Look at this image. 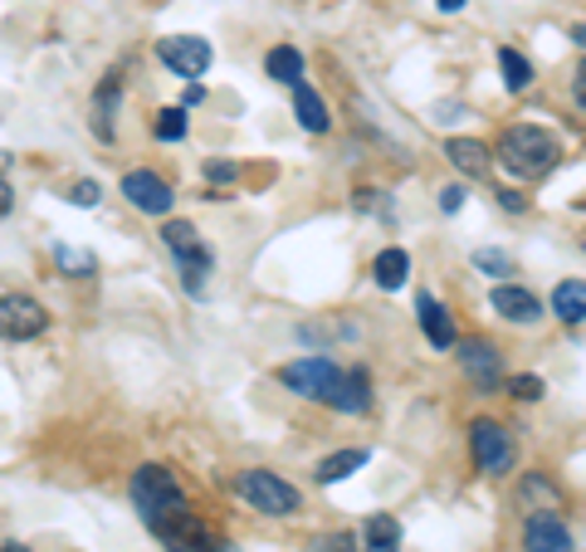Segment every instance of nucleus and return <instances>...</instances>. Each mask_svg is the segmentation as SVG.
<instances>
[{
    "label": "nucleus",
    "mask_w": 586,
    "mask_h": 552,
    "mask_svg": "<svg viewBox=\"0 0 586 552\" xmlns=\"http://www.w3.org/2000/svg\"><path fill=\"white\" fill-rule=\"evenodd\" d=\"M132 509L142 513V523L156 532V538H162V532L171 528L181 513H191V509H186L181 484H176L162 464H142V470L132 474Z\"/></svg>",
    "instance_id": "f257e3e1"
},
{
    "label": "nucleus",
    "mask_w": 586,
    "mask_h": 552,
    "mask_svg": "<svg viewBox=\"0 0 586 552\" xmlns=\"http://www.w3.org/2000/svg\"><path fill=\"white\" fill-rule=\"evenodd\" d=\"M494 162L508 177H543L557 162V138L543 128H508L494 147Z\"/></svg>",
    "instance_id": "f03ea898"
},
{
    "label": "nucleus",
    "mask_w": 586,
    "mask_h": 552,
    "mask_svg": "<svg viewBox=\"0 0 586 552\" xmlns=\"http://www.w3.org/2000/svg\"><path fill=\"white\" fill-rule=\"evenodd\" d=\"M234 493H240L244 503H254L259 513H269V518H283V513H298V489H293L289 479H279V474L269 470H244L240 479H234Z\"/></svg>",
    "instance_id": "7ed1b4c3"
},
{
    "label": "nucleus",
    "mask_w": 586,
    "mask_h": 552,
    "mask_svg": "<svg viewBox=\"0 0 586 552\" xmlns=\"http://www.w3.org/2000/svg\"><path fill=\"white\" fill-rule=\"evenodd\" d=\"M166 249H171L176 259H181V279H186V294H205V274H211L215 255L201 245V235H195L191 220H171V226L162 230Z\"/></svg>",
    "instance_id": "20e7f679"
},
{
    "label": "nucleus",
    "mask_w": 586,
    "mask_h": 552,
    "mask_svg": "<svg viewBox=\"0 0 586 552\" xmlns=\"http://www.w3.org/2000/svg\"><path fill=\"white\" fill-rule=\"evenodd\" d=\"M279 382L289 386V391L308 396V401H332V391H337L342 372L332 367V357H298V362H289L279 372Z\"/></svg>",
    "instance_id": "39448f33"
},
{
    "label": "nucleus",
    "mask_w": 586,
    "mask_h": 552,
    "mask_svg": "<svg viewBox=\"0 0 586 552\" xmlns=\"http://www.w3.org/2000/svg\"><path fill=\"white\" fill-rule=\"evenodd\" d=\"M469 450H474V464L484 474H508L513 470V440L498 421H474L469 425Z\"/></svg>",
    "instance_id": "423d86ee"
},
{
    "label": "nucleus",
    "mask_w": 586,
    "mask_h": 552,
    "mask_svg": "<svg viewBox=\"0 0 586 552\" xmlns=\"http://www.w3.org/2000/svg\"><path fill=\"white\" fill-rule=\"evenodd\" d=\"M156 60L181 79H201L211 69V44L195 40V35H171V40H156Z\"/></svg>",
    "instance_id": "0eeeda50"
},
{
    "label": "nucleus",
    "mask_w": 586,
    "mask_h": 552,
    "mask_svg": "<svg viewBox=\"0 0 586 552\" xmlns=\"http://www.w3.org/2000/svg\"><path fill=\"white\" fill-rule=\"evenodd\" d=\"M0 323H5L10 343H29V337H39L49 328V313H44V304H35V298L10 294L5 304H0Z\"/></svg>",
    "instance_id": "6e6552de"
},
{
    "label": "nucleus",
    "mask_w": 586,
    "mask_h": 552,
    "mask_svg": "<svg viewBox=\"0 0 586 552\" xmlns=\"http://www.w3.org/2000/svg\"><path fill=\"white\" fill-rule=\"evenodd\" d=\"M123 196L132 201L137 210H146V216H166V210H171V187H166L156 171H142V167L123 177Z\"/></svg>",
    "instance_id": "1a4fd4ad"
},
{
    "label": "nucleus",
    "mask_w": 586,
    "mask_h": 552,
    "mask_svg": "<svg viewBox=\"0 0 586 552\" xmlns=\"http://www.w3.org/2000/svg\"><path fill=\"white\" fill-rule=\"evenodd\" d=\"M455 357H459V367H464V376L474 386H484V391L498 386V352L484 343V337H464V343L455 347Z\"/></svg>",
    "instance_id": "9d476101"
},
{
    "label": "nucleus",
    "mask_w": 586,
    "mask_h": 552,
    "mask_svg": "<svg viewBox=\"0 0 586 552\" xmlns=\"http://www.w3.org/2000/svg\"><path fill=\"white\" fill-rule=\"evenodd\" d=\"M523 548L527 552H572V532L557 513H533L523 523Z\"/></svg>",
    "instance_id": "9b49d317"
},
{
    "label": "nucleus",
    "mask_w": 586,
    "mask_h": 552,
    "mask_svg": "<svg viewBox=\"0 0 586 552\" xmlns=\"http://www.w3.org/2000/svg\"><path fill=\"white\" fill-rule=\"evenodd\" d=\"M416 308H420V328H425L430 347H440V352H449V347H459L455 318L445 313V304H440L435 294H416Z\"/></svg>",
    "instance_id": "f8f14e48"
},
{
    "label": "nucleus",
    "mask_w": 586,
    "mask_h": 552,
    "mask_svg": "<svg viewBox=\"0 0 586 552\" xmlns=\"http://www.w3.org/2000/svg\"><path fill=\"white\" fill-rule=\"evenodd\" d=\"M494 313H504L508 323H537V318H543V304L518 284H498L494 288Z\"/></svg>",
    "instance_id": "ddd939ff"
},
{
    "label": "nucleus",
    "mask_w": 586,
    "mask_h": 552,
    "mask_svg": "<svg viewBox=\"0 0 586 552\" xmlns=\"http://www.w3.org/2000/svg\"><path fill=\"white\" fill-rule=\"evenodd\" d=\"M328 406H337V411H347V415H361L371 406V376L361 372V367L342 372V382H337V391H332Z\"/></svg>",
    "instance_id": "4468645a"
},
{
    "label": "nucleus",
    "mask_w": 586,
    "mask_h": 552,
    "mask_svg": "<svg viewBox=\"0 0 586 552\" xmlns=\"http://www.w3.org/2000/svg\"><path fill=\"white\" fill-rule=\"evenodd\" d=\"M445 157L455 162L464 177H484V171H488V147H484V142H474V138H449L445 142Z\"/></svg>",
    "instance_id": "2eb2a0df"
},
{
    "label": "nucleus",
    "mask_w": 586,
    "mask_h": 552,
    "mask_svg": "<svg viewBox=\"0 0 586 552\" xmlns=\"http://www.w3.org/2000/svg\"><path fill=\"white\" fill-rule=\"evenodd\" d=\"M162 542H166V552H205V548H211L205 528L191 518V513H181V518H176L171 528L162 532Z\"/></svg>",
    "instance_id": "dca6fc26"
},
{
    "label": "nucleus",
    "mask_w": 586,
    "mask_h": 552,
    "mask_svg": "<svg viewBox=\"0 0 586 552\" xmlns=\"http://www.w3.org/2000/svg\"><path fill=\"white\" fill-rule=\"evenodd\" d=\"M361 552H400V523L391 513H377L361 528Z\"/></svg>",
    "instance_id": "f3484780"
},
{
    "label": "nucleus",
    "mask_w": 586,
    "mask_h": 552,
    "mask_svg": "<svg viewBox=\"0 0 586 552\" xmlns=\"http://www.w3.org/2000/svg\"><path fill=\"white\" fill-rule=\"evenodd\" d=\"M552 313L562 323H586V284L582 279H566V284L552 288Z\"/></svg>",
    "instance_id": "a211bd4d"
},
{
    "label": "nucleus",
    "mask_w": 586,
    "mask_h": 552,
    "mask_svg": "<svg viewBox=\"0 0 586 552\" xmlns=\"http://www.w3.org/2000/svg\"><path fill=\"white\" fill-rule=\"evenodd\" d=\"M293 113H298V123L308 132H328V108H322V99L313 93V84H293Z\"/></svg>",
    "instance_id": "6ab92c4d"
},
{
    "label": "nucleus",
    "mask_w": 586,
    "mask_h": 552,
    "mask_svg": "<svg viewBox=\"0 0 586 552\" xmlns=\"http://www.w3.org/2000/svg\"><path fill=\"white\" fill-rule=\"evenodd\" d=\"M371 274H377V284L391 294V288H400V284H406V274H410V255H406V249H396V245H391V249H381V255H377V265H371Z\"/></svg>",
    "instance_id": "aec40b11"
},
{
    "label": "nucleus",
    "mask_w": 586,
    "mask_h": 552,
    "mask_svg": "<svg viewBox=\"0 0 586 552\" xmlns=\"http://www.w3.org/2000/svg\"><path fill=\"white\" fill-rule=\"evenodd\" d=\"M264 69H269L273 84H298L303 79V54L293 50V44H279V50H269V60H264Z\"/></svg>",
    "instance_id": "412c9836"
},
{
    "label": "nucleus",
    "mask_w": 586,
    "mask_h": 552,
    "mask_svg": "<svg viewBox=\"0 0 586 552\" xmlns=\"http://www.w3.org/2000/svg\"><path fill=\"white\" fill-rule=\"evenodd\" d=\"M367 464V450H337V454H328V460L318 464V484H337V479H347L352 470H361Z\"/></svg>",
    "instance_id": "4be33fe9"
},
{
    "label": "nucleus",
    "mask_w": 586,
    "mask_h": 552,
    "mask_svg": "<svg viewBox=\"0 0 586 552\" xmlns=\"http://www.w3.org/2000/svg\"><path fill=\"white\" fill-rule=\"evenodd\" d=\"M498 69H504V89L508 93H523L527 84H533V64H527L518 50H498Z\"/></svg>",
    "instance_id": "5701e85b"
},
{
    "label": "nucleus",
    "mask_w": 586,
    "mask_h": 552,
    "mask_svg": "<svg viewBox=\"0 0 586 552\" xmlns=\"http://www.w3.org/2000/svg\"><path fill=\"white\" fill-rule=\"evenodd\" d=\"M117 89H123V84L117 79H107L103 84V93H98V103H93V132L98 138H113V108H117Z\"/></svg>",
    "instance_id": "b1692460"
},
{
    "label": "nucleus",
    "mask_w": 586,
    "mask_h": 552,
    "mask_svg": "<svg viewBox=\"0 0 586 552\" xmlns=\"http://www.w3.org/2000/svg\"><path fill=\"white\" fill-rule=\"evenodd\" d=\"M152 138L156 142H181L186 138V108H162V113H156Z\"/></svg>",
    "instance_id": "393cba45"
},
{
    "label": "nucleus",
    "mask_w": 586,
    "mask_h": 552,
    "mask_svg": "<svg viewBox=\"0 0 586 552\" xmlns=\"http://www.w3.org/2000/svg\"><path fill=\"white\" fill-rule=\"evenodd\" d=\"M518 499H523V509H527V503H533V499H543V503H547V513H552V509H562V499H557V489H552V484H547V479H537V474L523 484V489H518Z\"/></svg>",
    "instance_id": "a878e982"
},
{
    "label": "nucleus",
    "mask_w": 586,
    "mask_h": 552,
    "mask_svg": "<svg viewBox=\"0 0 586 552\" xmlns=\"http://www.w3.org/2000/svg\"><path fill=\"white\" fill-rule=\"evenodd\" d=\"M54 265H59V269H68V274H78V279L93 274V259H88L84 249H64V245H59V249H54Z\"/></svg>",
    "instance_id": "bb28decb"
},
{
    "label": "nucleus",
    "mask_w": 586,
    "mask_h": 552,
    "mask_svg": "<svg viewBox=\"0 0 586 552\" xmlns=\"http://www.w3.org/2000/svg\"><path fill=\"white\" fill-rule=\"evenodd\" d=\"M474 269H484V274H513V259H508L504 249H479Z\"/></svg>",
    "instance_id": "cd10ccee"
},
{
    "label": "nucleus",
    "mask_w": 586,
    "mask_h": 552,
    "mask_svg": "<svg viewBox=\"0 0 586 552\" xmlns=\"http://www.w3.org/2000/svg\"><path fill=\"white\" fill-rule=\"evenodd\" d=\"M68 201H74V206H98V201H103V187H98V181H78V187L68 191Z\"/></svg>",
    "instance_id": "c85d7f7f"
},
{
    "label": "nucleus",
    "mask_w": 586,
    "mask_h": 552,
    "mask_svg": "<svg viewBox=\"0 0 586 552\" xmlns=\"http://www.w3.org/2000/svg\"><path fill=\"white\" fill-rule=\"evenodd\" d=\"M508 391H513L518 401H537V396H543V382H537V376H513Z\"/></svg>",
    "instance_id": "c756f323"
},
{
    "label": "nucleus",
    "mask_w": 586,
    "mask_h": 552,
    "mask_svg": "<svg viewBox=\"0 0 586 552\" xmlns=\"http://www.w3.org/2000/svg\"><path fill=\"white\" fill-rule=\"evenodd\" d=\"M205 181L225 187V181H234V167H230V162H205Z\"/></svg>",
    "instance_id": "7c9ffc66"
},
{
    "label": "nucleus",
    "mask_w": 586,
    "mask_h": 552,
    "mask_svg": "<svg viewBox=\"0 0 586 552\" xmlns=\"http://www.w3.org/2000/svg\"><path fill=\"white\" fill-rule=\"evenodd\" d=\"M459 206H464V191H459V187H445V191H440V210H445V216H455Z\"/></svg>",
    "instance_id": "2f4dec72"
},
{
    "label": "nucleus",
    "mask_w": 586,
    "mask_h": 552,
    "mask_svg": "<svg viewBox=\"0 0 586 552\" xmlns=\"http://www.w3.org/2000/svg\"><path fill=\"white\" fill-rule=\"evenodd\" d=\"M318 548L322 552H352V532H332V538H322Z\"/></svg>",
    "instance_id": "473e14b6"
},
{
    "label": "nucleus",
    "mask_w": 586,
    "mask_h": 552,
    "mask_svg": "<svg viewBox=\"0 0 586 552\" xmlns=\"http://www.w3.org/2000/svg\"><path fill=\"white\" fill-rule=\"evenodd\" d=\"M572 93H576V103L586 108V60L576 64V79H572Z\"/></svg>",
    "instance_id": "72a5a7b5"
},
{
    "label": "nucleus",
    "mask_w": 586,
    "mask_h": 552,
    "mask_svg": "<svg viewBox=\"0 0 586 552\" xmlns=\"http://www.w3.org/2000/svg\"><path fill=\"white\" fill-rule=\"evenodd\" d=\"M498 201H504L508 210H523V196H518V191H498Z\"/></svg>",
    "instance_id": "f704fd0d"
},
{
    "label": "nucleus",
    "mask_w": 586,
    "mask_h": 552,
    "mask_svg": "<svg viewBox=\"0 0 586 552\" xmlns=\"http://www.w3.org/2000/svg\"><path fill=\"white\" fill-rule=\"evenodd\" d=\"M435 5H440V11H445V15H455V11H464V0H435Z\"/></svg>",
    "instance_id": "c9c22d12"
},
{
    "label": "nucleus",
    "mask_w": 586,
    "mask_h": 552,
    "mask_svg": "<svg viewBox=\"0 0 586 552\" xmlns=\"http://www.w3.org/2000/svg\"><path fill=\"white\" fill-rule=\"evenodd\" d=\"M205 552H240V548H234V542H215L211 538V548H205Z\"/></svg>",
    "instance_id": "e433bc0d"
},
{
    "label": "nucleus",
    "mask_w": 586,
    "mask_h": 552,
    "mask_svg": "<svg viewBox=\"0 0 586 552\" xmlns=\"http://www.w3.org/2000/svg\"><path fill=\"white\" fill-rule=\"evenodd\" d=\"M572 40H576V44H582V50H586V21H582V25H576V30H572Z\"/></svg>",
    "instance_id": "4c0bfd02"
},
{
    "label": "nucleus",
    "mask_w": 586,
    "mask_h": 552,
    "mask_svg": "<svg viewBox=\"0 0 586 552\" xmlns=\"http://www.w3.org/2000/svg\"><path fill=\"white\" fill-rule=\"evenodd\" d=\"M5 552H29V548H20V542H5Z\"/></svg>",
    "instance_id": "58836bf2"
}]
</instances>
